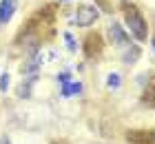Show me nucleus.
I'll use <instances>...</instances> for the list:
<instances>
[{
	"label": "nucleus",
	"mask_w": 155,
	"mask_h": 144,
	"mask_svg": "<svg viewBox=\"0 0 155 144\" xmlns=\"http://www.w3.org/2000/svg\"><path fill=\"white\" fill-rule=\"evenodd\" d=\"M9 82H11L9 73H2V75H0V91H2V93H7V89H9Z\"/></svg>",
	"instance_id": "nucleus-11"
},
{
	"label": "nucleus",
	"mask_w": 155,
	"mask_h": 144,
	"mask_svg": "<svg viewBox=\"0 0 155 144\" xmlns=\"http://www.w3.org/2000/svg\"><path fill=\"white\" fill-rule=\"evenodd\" d=\"M51 144H64V142H51Z\"/></svg>",
	"instance_id": "nucleus-15"
},
{
	"label": "nucleus",
	"mask_w": 155,
	"mask_h": 144,
	"mask_svg": "<svg viewBox=\"0 0 155 144\" xmlns=\"http://www.w3.org/2000/svg\"><path fill=\"white\" fill-rule=\"evenodd\" d=\"M0 144H11V140L7 138V135H0Z\"/></svg>",
	"instance_id": "nucleus-14"
},
{
	"label": "nucleus",
	"mask_w": 155,
	"mask_h": 144,
	"mask_svg": "<svg viewBox=\"0 0 155 144\" xmlns=\"http://www.w3.org/2000/svg\"><path fill=\"white\" fill-rule=\"evenodd\" d=\"M153 47H155V40H153Z\"/></svg>",
	"instance_id": "nucleus-16"
},
{
	"label": "nucleus",
	"mask_w": 155,
	"mask_h": 144,
	"mask_svg": "<svg viewBox=\"0 0 155 144\" xmlns=\"http://www.w3.org/2000/svg\"><path fill=\"white\" fill-rule=\"evenodd\" d=\"M60 93H62L64 98L80 95V93H82V84H80V82H71V80H69V82H64V84L60 86Z\"/></svg>",
	"instance_id": "nucleus-8"
},
{
	"label": "nucleus",
	"mask_w": 155,
	"mask_h": 144,
	"mask_svg": "<svg viewBox=\"0 0 155 144\" xmlns=\"http://www.w3.org/2000/svg\"><path fill=\"white\" fill-rule=\"evenodd\" d=\"M64 40H67V45H69V49H75V42H73V38H71V33H64Z\"/></svg>",
	"instance_id": "nucleus-13"
},
{
	"label": "nucleus",
	"mask_w": 155,
	"mask_h": 144,
	"mask_svg": "<svg viewBox=\"0 0 155 144\" xmlns=\"http://www.w3.org/2000/svg\"><path fill=\"white\" fill-rule=\"evenodd\" d=\"M18 2L16 0H0V25H7L16 13Z\"/></svg>",
	"instance_id": "nucleus-5"
},
{
	"label": "nucleus",
	"mask_w": 155,
	"mask_h": 144,
	"mask_svg": "<svg viewBox=\"0 0 155 144\" xmlns=\"http://www.w3.org/2000/svg\"><path fill=\"white\" fill-rule=\"evenodd\" d=\"M58 80H60L62 84H64V82L71 80V73H69V71H64V73H60V75H58Z\"/></svg>",
	"instance_id": "nucleus-12"
},
{
	"label": "nucleus",
	"mask_w": 155,
	"mask_h": 144,
	"mask_svg": "<svg viewBox=\"0 0 155 144\" xmlns=\"http://www.w3.org/2000/svg\"><path fill=\"white\" fill-rule=\"evenodd\" d=\"M129 144H155V129L153 131H131Z\"/></svg>",
	"instance_id": "nucleus-4"
},
{
	"label": "nucleus",
	"mask_w": 155,
	"mask_h": 144,
	"mask_svg": "<svg viewBox=\"0 0 155 144\" xmlns=\"http://www.w3.org/2000/svg\"><path fill=\"white\" fill-rule=\"evenodd\" d=\"M120 82H122V80H120V75H117V73H111V75L107 78V86H109V89H117Z\"/></svg>",
	"instance_id": "nucleus-10"
},
{
	"label": "nucleus",
	"mask_w": 155,
	"mask_h": 144,
	"mask_svg": "<svg viewBox=\"0 0 155 144\" xmlns=\"http://www.w3.org/2000/svg\"><path fill=\"white\" fill-rule=\"evenodd\" d=\"M124 22L126 27H129L131 35L135 38L137 42H144L146 38H149V31H146V22L142 18V13H140V9L135 5H124Z\"/></svg>",
	"instance_id": "nucleus-1"
},
{
	"label": "nucleus",
	"mask_w": 155,
	"mask_h": 144,
	"mask_svg": "<svg viewBox=\"0 0 155 144\" xmlns=\"http://www.w3.org/2000/svg\"><path fill=\"white\" fill-rule=\"evenodd\" d=\"M97 18H100V11H97L93 5H80L78 11H75V16H73V25L89 27V25H93Z\"/></svg>",
	"instance_id": "nucleus-2"
},
{
	"label": "nucleus",
	"mask_w": 155,
	"mask_h": 144,
	"mask_svg": "<svg viewBox=\"0 0 155 144\" xmlns=\"http://www.w3.org/2000/svg\"><path fill=\"white\" fill-rule=\"evenodd\" d=\"M109 38H111L113 45H126V42H129V35H126V33L122 31V27L115 25V22L109 27Z\"/></svg>",
	"instance_id": "nucleus-6"
},
{
	"label": "nucleus",
	"mask_w": 155,
	"mask_h": 144,
	"mask_svg": "<svg viewBox=\"0 0 155 144\" xmlns=\"http://www.w3.org/2000/svg\"><path fill=\"white\" fill-rule=\"evenodd\" d=\"M142 102L149 104L151 109H155V75L149 80V84L144 86V93H142Z\"/></svg>",
	"instance_id": "nucleus-7"
},
{
	"label": "nucleus",
	"mask_w": 155,
	"mask_h": 144,
	"mask_svg": "<svg viewBox=\"0 0 155 144\" xmlns=\"http://www.w3.org/2000/svg\"><path fill=\"white\" fill-rule=\"evenodd\" d=\"M84 53H87V58H97L102 53V40L97 33H89L84 38Z\"/></svg>",
	"instance_id": "nucleus-3"
},
{
	"label": "nucleus",
	"mask_w": 155,
	"mask_h": 144,
	"mask_svg": "<svg viewBox=\"0 0 155 144\" xmlns=\"http://www.w3.org/2000/svg\"><path fill=\"white\" fill-rule=\"evenodd\" d=\"M140 53H142V49H140V47H131L129 51L124 53V58H122V60H124L126 64H135V62L140 60Z\"/></svg>",
	"instance_id": "nucleus-9"
}]
</instances>
